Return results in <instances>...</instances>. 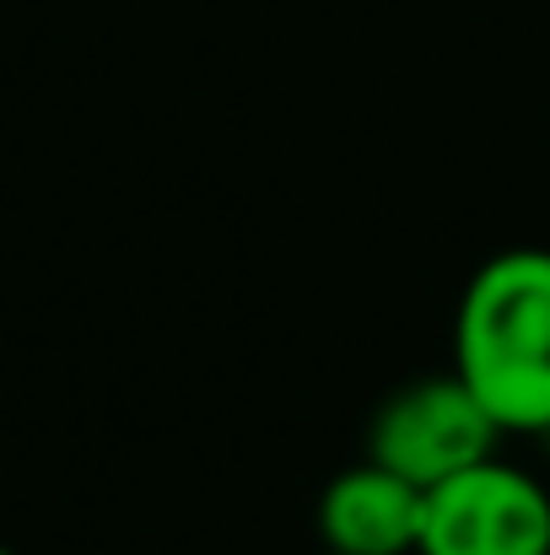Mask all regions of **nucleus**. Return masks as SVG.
<instances>
[{"mask_svg": "<svg viewBox=\"0 0 550 555\" xmlns=\"http://www.w3.org/2000/svg\"><path fill=\"white\" fill-rule=\"evenodd\" d=\"M453 372L513 437L550 431V248H502L459 292Z\"/></svg>", "mask_w": 550, "mask_h": 555, "instance_id": "nucleus-1", "label": "nucleus"}, {"mask_svg": "<svg viewBox=\"0 0 550 555\" xmlns=\"http://www.w3.org/2000/svg\"><path fill=\"white\" fill-rule=\"evenodd\" d=\"M508 431L475 399L459 372H432L394 388L367 421V459L405 475L410 486L432 491L470 464L491 459Z\"/></svg>", "mask_w": 550, "mask_h": 555, "instance_id": "nucleus-2", "label": "nucleus"}, {"mask_svg": "<svg viewBox=\"0 0 550 555\" xmlns=\"http://www.w3.org/2000/svg\"><path fill=\"white\" fill-rule=\"evenodd\" d=\"M415 555H550V491L491 453L426 491Z\"/></svg>", "mask_w": 550, "mask_h": 555, "instance_id": "nucleus-3", "label": "nucleus"}, {"mask_svg": "<svg viewBox=\"0 0 550 555\" xmlns=\"http://www.w3.org/2000/svg\"><path fill=\"white\" fill-rule=\"evenodd\" d=\"M426 491L362 459L319 496V540L341 555H415Z\"/></svg>", "mask_w": 550, "mask_h": 555, "instance_id": "nucleus-4", "label": "nucleus"}, {"mask_svg": "<svg viewBox=\"0 0 550 555\" xmlns=\"http://www.w3.org/2000/svg\"><path fill=\"white\" fill-rule=\"evenodd\" d=\"M0 555H11V551H5V545H0Z\"/></svg>", "mask_w": 550, "mask_h": 555, "instance_id": "nucleus-5", "label": "nucleus"}, {"mask_svg": "<svg viewBox=\"0 0 550 555\" xmlns=\"http://www.w3.org/2000/svg\"><path fill=\"white\" fill-rule=\"evenodd\" d=\"M324 555H341V551H324Z\"/></svg>", "mask_w": 550, "mask_h": 555, "instance_id": "nucleus-6", "label": "nucleus"}]
</instances>
